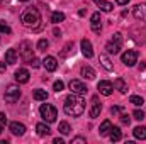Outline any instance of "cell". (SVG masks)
<instances>
[{"mask_svg": "<svg viewBox=\"0 0 146 144\" xmlns=\"http://www.w3.org/2000/svg\"><path fill=\"white\" fill-rule=\"evenodd\" d=\"M82 53H83V56L85 58H92L94 56V49H92V42L88 41V39H82Z\"/></svg>", "mask_w": 146, "mask_h": 144, "instance_id": "4fadbf2b", "label": "cell"}, {"mask_svg": "<svg viewBox=\"0 0 146 144\" xmlns=\"http://www.w3.org/2000/svg\"><path fill=\"white\" fill-rule=\"evenodd\" d=\"M129 122H131L129 115H127V114H121V124H124V126H129Z\"/></svg>", "mask_w": 146, "mask_h": 144, "instance_id": "836d02e7", "label": "cell"}, {"mask_svg": "<svg viewBox=\"0 0 146 144\" xmlns=\"http://www.w3.org/2000/svg\"><path fill=\"white\" fill-rule=\"evenodd\" d=\"M121 59H122V63H124L126 66H134V65L138 63V53L133 51V49H127L126 53H122Z\"/></svg>", "mask_w": 146, "mask_h": 144, "instance_id": "52a82bcc", "label": "cell"}, {"mask_svg": "<svg viewBox=\"0 0 146 144\" xmlns=\"http://www.w3.org/2000/svg\"><path fill=\"white\" fill-rule=\"evenodd\" d=\"M85 112V100L78 93H70L65 100V114L72 117H80Z\"/></svg>", "mask_w": 146, "mask_h": 144, "instance_id": "6da1fadb", "label": "cell"}, {"mask_svg": "<svg viewBox=\"0 0 146 144\" xmlns=\"http://www.w3.org/2000/svg\"><path fill=\"white\" fill-rule=\"evenodd\" d=\"M21 22L24 27L27 29H39V24H41V14L36 7H27L22 10L21 14Z\"/></svg>", "mask_w": 146, "mask_h": 144, "instance_id": "7a4b0ae2", "label": "cell"}, {"mask_svg": "<svg viewBox=\"0 0 146 144\" xmlns=\"http://www.w3.org/2000/svg\"><path fill=\"white\" fill-rule=\"evenodd\" d=\"M82 76H83L85 80H94V78H95L94 68H92V66H83V68H82Z\"/></svg>", "mask_w": 146, "mask_h": 144, "instance_id": "ffe728a7", "label": "cell"}, {"mask_svg": "<svg viewBox=\"0 0 146 144\" xmlns=\"http://www.w3.org/2000/svg\"><path fill=\"white\" fill-rule=\"evenodd\" d=\"M133 117H134L136 120H143L146 115H145V112H143V110H139V108H138V110H134V112H133Z\"/></svg>", "mask_w": 146, "mask_h": 144, "instance_id": "d6a6232c", "label": "cell"}, {"mask_svg": "<svg viewBox=\"0 0 146 144\" xmlns=\"http://www.w3.org/2000/svg\"><path fill=\"white\" fill-rule=\"evenodd\" d=\"M119 5H126V3H129V0H115Z\"/></svg>", "mask_w": 146, "mask_h": 144, "instance_id": "ab89813d", "label": "cell"}, {"mask_svg": "<svg viewBox=\"0 0 146 144\" xmlns=\"http://www.w3.org/2000/svg\"><path fill=\"white\" fill-rule=\"evenodd\" d=\"M0 124H2V126H5V124H7V117H5V114H3V112H0Z\"/></svg>", "mask_w": 146, "mask_h": 144, "instance_id": "8d00e7d4", "label": "cell"}, {"mask_svg": "<svg viewBox=\"0 0 146 144\" xmlns=\"http://www.w3.org/2000/svg\"><path fill=\"white\" fill-rule=\"evenodd\" d=\"M5 63L7 65L17 63V51L15 49H7V53H5Z\"/></svg>", "mask_w": 146, "mask_h": 144, "instance_id": "e0dca14e", "label": "cell"}, {"mask_svg": "<svg viewBox=\"0 0 146 144\" xmlns=\"http://www.w3.org/2000/svg\"><path fill=\"white\" fill-rule=\"evenodd\" d=\"M53 143H54V144H63V139H61V137H56Z\"/></svg>", "mask_w": 146, "mask_h": 144, "instance_id": "60d3db41", "label": "cell"}, {"mask_svg": "<svg viewBox=\"0 0 146 144\" xmlns=\"http://www.w3.org/2000/svg\"><path fill=\"white\" fill-rule=\"evenodd\" d=\"M19 54H21V58H22L26 63H31V59L34 58V54H33V42L22 41L21 46H19Z\"/></svg>", "mask_w": 146, "mask_h": 144, "instance_id": "277c9868", "label": "cell"}, {"mask_svg": "<svg viewBox=\"0 0 146 144\" xmlns=\"http://www.w3.org/2000/svg\"><path fill=\"white\" fill-rule=\"evenodd\" d=\"M133 15L138 20H146V3H138L133 10Z\"/></svg>", "mask_w": 146, "mask_h": 144, "instance_id": "7c38bea8", "label": "cell"}, {"mask_svg": "<svg viewBox=\"0 0 146 144\" xmlns=\"http://www.w3.org/2000/svg\"><path fill=\"white\" fill-rule=\"evenodd\" d=\"M42 66H44L48 71H54V70L58 68V61H56L54 56H46L44 61H42Z\"/></svg>", "mask_w": 146, "mask_h": 144, "instance_id": "5bb4252c", "label": "cell"}, {"mask_svg": "<svg viewBox=\"0 0 146 144\" xmlns=\"http://www.w3.org/2000/svg\"><path fill=\"white\" fill-rule=\"evenodd\" d=\"M139 70H141V71H143V70H146V63H145V61H141V65H139Z\"/></svg>", "mask_w": 146, "mask_h": 144, "instance_id": "b9f144b4", "label": "cell"}, {"mask_svg": "<svg viewBox=\"0 0 146 144\" xmlns=\"http://www.w3.org/2000/svg\"><path fill=\"white\" fill-rule=\"evenodd\" d=\"M70 90L73 93H78V95H85L87 93V85L80 80H72L70 81Z\"/></svg>", "mask_w": 146, "mask_h": 144, "instance_id": "ba28073f", "label": "cell"}, {"mask_svg": "<svg viewBox=\"0 0 146 144\" xmlns=\"http://www.w3.org/2000/svg\"><path fill=\"white\" fill-rule=\"evenodd\" d=\"M85 143H87L85 137H73V141H72V144H85Z\"/></svg>", "mask_w": 146, "mask_h": 144, "instance_id": "e575fe53", "label": "cell"}, {"mask_svg": "<svg viewBox=\"0 0 146 144\" xmlns=\"http://www.w3.org/2000/svg\"><path fill=\"white\" fill-rule=\"evenodd\" d=\"M29 71L26 70V68H19L17 71H15V80H17V83H27L29 81Z\"/></svg>", "mask_w": 146, "mask_h": 144, "instance_id": "9a60e30c", "label": "cell"}, {"mask_svg": "<svg viewBox=\"0 0 146 144\" xmlns=\"http://www.w3.org/2000/svg\"><path fill=\"white\" fill-rule=\"evenodd\" d=\"M97 88H99V93H102V95H106V97L112 95V92H114V85H112L110 81H107V80H102V81H99Z\"/></svg>", "mask_w": 146, "mask_h": 144, "instance_id": "9c48e42d", "label": "cell"}, {"mask_svg": "<svg viewBox=\"0 0 146 144\" xmlns=\"http://www.w3.org/2000/svg\"><path fill=\"white\" fill-rule=\"evenodd\" d=\"M119 112H121V107H112L110 108V114H112V115H117Z\"/></svg>", "mask_w": 146, "mask_h": 144, "instance_id": "74e56055", "label": "cell"}, {"mask_svg": "<svg viewBox=\"0 0 146 144\" xmlns=\"http://www.w3.org/2000/svg\"><path fill=\"white\" fill-rule=\"evenodd\" d=\"M134 137L136 139H141V141H145L146 139V127H143V126H138V127H134Z\"/></svg>", "mask_w": 146, "mask_h": 144, "instance_id": "cb8c5ba5", "label": "cell"}, {"mask_svg": "<svg viewBox=\"0 0 146 144\" xmlns=\"http://www.w3.org/2000/svg\"><path fill=\"white\" fill-rule=\"evenodd\" d=\"M46 98H48L46 90H36V92H34V100H37V102H42V100H46Z\"/></svg>", "mask_w": 146, "mask_h": 144, "instance_id": "83f0119b", "label": "cell"}, {"mask_svg": "<svg viewBox=\"0 0 146 144\" xmlns=\"http://www.w3.org/2000/svg\"><path fill=\"white\" fill-rule=\"evenodd\" d=\"M63 88H65V83H63L61 80H56V81L53 83V90H54V92H61Z\"/></svg>", "mask_w": 146, "mask_h": 144, "instance_id": "1f68e13d", "label": "cell"}, {"mask_svg": "<svg viewBox=\"0 0 146 144\" xmlns=\"http://www.w3.org/2000/svg\"><path fill=\"white\" fill-rule=\"evenodd\" d=\"M95 3H97V5H99V9H100V10H104V12H112V10H114V5H112L110 2H106V0H97Z\"/></svg>", "mask_w": 146, "mask_h": 144, "instance_id": "603a6c76", "label": "cell"}, {"mask_svg": "<svg viewBox=\"0 0 146 144\" xmlns=\"http://www.w3.org/2000/svg\"><path fill=\"white\" fill-rule=\"evenodd\" d=\"M114 87H115L121 93H126V92H127V85H126V81H124L122 78H115V80H114Z\"/></svg>", "mask_w": 146, "mask_h": 144, "instance_id": "7402d4cb", "label": "cell"}, {"mask_svg": "<svg viewBox=\"0 0 146 144\" xmlns=\"http://www.w3.org/2000/svg\"><path fill=\"white\" fill-rule=\"evenodd\" d=\"M65 20V14L63 12H53L51 14V22L53 24H60V22H63Z\"/></svg>", "mask_w": 146, "mask_h": 144, "instance_id": "484cf974", "label": "cell"}, {"mask_svg": "<svg viewBox=\"0 0 146 144\" xmlns=\"http://www.w3.org/2000/svg\"><path fill=\"white\" fill-rule=\"evenodd\" d=\"M58 131H60L63 136H68V134H70V131H72V127H70V124H68V122H60Z\"/></svg>", "mask_w": 146, "mask_h": 144, "instance_id": "4316f807", "label": "cell"}, {"mask_svg": "<svg viewBox=\"0 0 146 144\" xmlns=\"http://www.w3.org/2000/svg\"><path fill=\"white\" fill-rule=\"evenodd\" d=\"M36 131H37V134H39V136H49V134H51V129H49V127H48V124H44V122L37 124Z\"/></svg>", "mask_w": 146, "mask_h": 144, "instance_id": "44dd1931", "label": "cell"}, {"mask_svg": "<svg viewBox=\"0 0 146 144\" xmlns=\"http://www.w3.org/2000/svg\"><path fill=\"white\" fill-rule=\"evenodd\" d=\"M10 34V27L5 22H0V36H9Z\"/></svg>", "mask_w": 146, "mask_h": 144, "instance_id": "4dcf8cb0", "label": "cell"}, {"mask_svg": "<svg viewBox=\"0 0 146 144\" xmlns=\"http://www.w3.org/2000/svg\"><path fill=\"white\" fill-rule=\"evenodd\" d=\"M99 61H100V65H102L107 71H112V70H114V65H112V61L109 59L107 54H100V56H99Z\"/></svg>", "mask_w": 146, "mask_h": 144, "instance_id": "ac0fdd59", "label": "cell"}, {"mask_svg": "<svg viewBox=\"0 0 146 144\" xmlns=\"http://www.w3.org/2000/svg\"><path fill=\"white\" fill-rule=\"evenodd\" d=\"M129 102H131L133 105H136V107H141V105L145 104V100H143V97H139V95H133V97L129 98Z\"/></svg>", "mask_w": 146, "mask_h": 144, "instance_id": "f1b7e54d", "label": "cell"}, {"mask_svg": "<svg viewBox=\"0 0 146 144\" xmlns=\"http://www.w3.org/2000/svg\"><path fill=\"white\" fill-rule=\"evenodd\" d=\"M39 63H41V61H39V59H37V58H33V59H31V63H29V65H31V66H33V68H39Z\"/></svg>", "mask_w": 146, "mask_h": 144, "instance_id": "d590c367", "label": "cell"}, {"mask_svg": "<svg viewBox=\"0 0 146 144\" xmlns=\"http://www.w3.org/2000/svg\"><path fill=\"white\" fill-rule=\"evenodd\" d=\"M39 114H41V117L44 119V122H48V124L54 122L56 117H58V110L53 107V105H49V104H42L41 108H39Z\"/></svg>", "mask_w": 146, "mask_h": 144, "instance_id": "3957f363", "label": "cell"}, {"mask_svg": "<svg viewBox=\"0 0 146 144\" xmlns=\"http://www.w3.org/2000/svg\"><path fill=\"white\" fill-rule=\"evenodd\" d=\"M54 36H56V37H60V36H61V32H60L58 29H54Z\"/></svg>", "mask_w": 146, "mask_h": 144, "instance_id": "7bdbcfd3", "label": "cell"}, {"mask_svg": "<svg viewBox=\"0 0 146 144\" xmlns=\"http://www.w3.org/2000/svg\"><path fill=\"white\" fill-rule=\"evenodd\" d=\"M9 129H10V132L14 136H24V132H26V126L21 124V122H10Z\"/></svg>", "mask_w": 146, "mask_h": 144, "instance_id": "8fae6325", "label": "cell"}, {"mask_svg": "<svg viewBox=\"0 0 146 144\" xmlns=\"http://www.w3.org/2000/svg\"><path fill=\"white\" fill-rule=\"evenodd\" d=\"M121 44H122V34H121V32H115V34L112 36V39L107 42L106 49H107L109 54H117L119 49H121Z\"/></svg>", "mask_w": 146, "mask_h": 144, "instance_id": "5b68a950", "label": "cell"}, {"mask_svg": "<svg viewBox=\"0 0 146 144\" xmlns=\"http://www.w3.org/2000/svg\"><path fill=\"white\" fill-rule=\"evenodd\" d=\"M5 68H7L5 61H0V73H5Z\"/></svg>", "mask_w": 146, "mask_h": 144, "instance_id": "f35d334b", "label": "cell"}, {"mask_svg": "<svg viewBox=\"0 0 146 144\" xmlns=\"http://www.w3.org/2000/svg\"><path fill=\"white\" fill-rule=\"evenodd\" d=\"M109 137H110V141H114V143L121 141V139H122V132H121V129H119V127H112Z\"/></svg>", "mask_w": 146, "mask_h": 144, "instance_id": "d4e9b609", "label": "cell"}, {"mask_svg": "<svg viewBox=\"0 0 146 144\" xmlns=\"http://www.w3.org/2000/svg\"><path fill=\"white\" fill-rule=\"evenodd\" d=\"M21 2H27V0H21Z\"/></svg>", "mask_w": 146, "mask_h": 144, "instance_id": "f6af8a7d", "label": "cell"}, {"mask_svg": "<svg viewBox=\"0 0 146 144\" xmlns=\"http://www.w3.org/2000/svg\"><path fill=\"white\" fill-rule=\"evenodd\" d=\"M48 46H49V42H48V39H39L37 41V51H46L48 49Z\"/></svg>", "mask_w": 146, "mask_h": 144, "instance_id": "f546056e", "label": "cell"}, {"mask_svg": "<svg viewBox=\"0 0 146 144\" xmlns=\"http://www.w3.org/2000/svg\"><path fill=\"white\" fill-rule=\"evenodd\" d=\"M21 98V88L17 85H9L5 90V102L9 104H15Z\"/></svg>", "mask_w": 146, "mask_h": 144, "instance_id": "8992f818", "label": "cell"}, {"mask_svg": "<svg viewBox=\"0 0 146 144\" xmlns=\"http://www.w3.org/2000/svg\"><path fill=\"white\" fill-rule=\"evenodd\" d=\"M90 27H92V31H94L95 34H100V31H102V22H100V14H99V12L92 14V17H90Z\"/></svg>", "mask_w": 146, "mask_h": 144, "instance_id": "30bf717a", "label": "cell"}, {"mask_svg": "<svg viewBox=\"0 0 146 144\" xmlns=\"http://www.w3.org/2000/svg\"><path fill=\"white\" fill-rule=\"evenodd\" d=\"M112 122L110 120H104L102 122V126H100V129H99V132H100V136H109L110 131H112Z\"/></svg>", "mask_w": 146, "mask_h": 144, "instance_id": "d6986e66", "label": "cell"}, {"mask_svg": "<svg viewBox=\"0 0 146 144\" xmlns=\"http://www.w3.org/2000/svg\"><path fill=\"white\" fill-rule=\"evenodd\" d=\"M2 131H3V126H2V124H0V134H2Z\"/></svg>", "mask_w": 146, "mask_h": 144, "instance_id": "ee69618b", "label": "cell"}, {"mask_svg": "<svg viewBox=\"0 0 146 144\" xmlns=\"http://www.w3.org/2000/svg\"><path fill=\"white\" fill-rule=\"evenodd\" d=\"M94 2H97V0H94Z\"/></svg>", "mask_w": 146, "mask_h": 144, "instance_id": "bcb514c9", "label": "cell"}, {"mask_svg": "<svg viewBox=\"0 0 146 144\" xmlns=\"http://www.w3.org/2000/svg\"><path fill=\"white\" fill-rule=\"evenodd\" d=\"M100 112H102V104H99V102H97V97H94V105H92V108H90L88 115H90L92 119H95V117L100 115Z\"/></svg>", "mask_w": 146, "mask_h": 144, "instance_id": "2e32d148", "label": "cell"}]
</instances>
